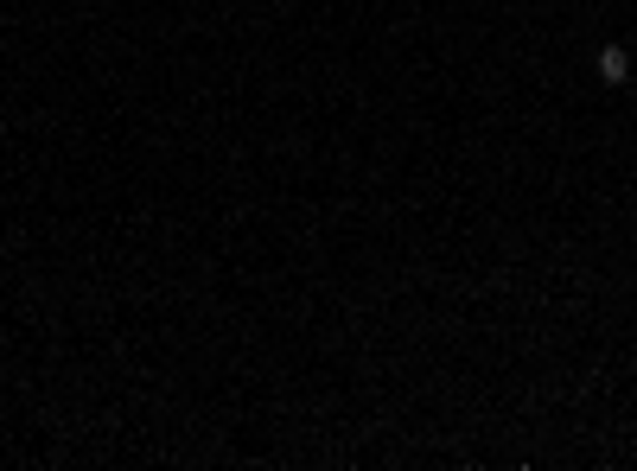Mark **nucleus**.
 <instances>
[{"instance_id":"1","label":"nucleus","mask_w":637,"mask_h":471,"mask_svg":"<svg viewBox=\"0 0 637 471\" xmlns=\"http://www.w3.org/2000/svg\"><path fill=\"white\" fill-rule=\"evenodd\" d=\"M593 71H599V83H606V90H618V83L631 77V51H625V45H599Z\"/></svg>"}]
</instances>
